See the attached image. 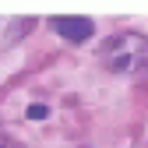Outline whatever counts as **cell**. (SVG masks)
Returning <instances> with one entry per match:
<instances>
[{
	"mask_svg": "<svg viewBox=\"0 0 148 148\" xmlns=\"http://www.w3.org/2000/svg\"><path fill=\"white\" fill-rule=\"evenodd\" d=\"M99 57L109 71L116 74H141L148 67V39L141 32H120L102 42Z\"/></svg>",
	"mask_w": 148,
	"mask_h": 148,
	"instance_id": "6da1fadb",
	"label": "cell"
},
{
	"mask_svg": "<svg viewBox=\"0 0 148 148\" xmlns=\"http://www.w3.org/2000/svg\"><path fill=\"white\" fill-rule=\"evenodd\" d=\"M53 28H57L60 35H64V39H71V42H85L88 39V35L92 32H95V25H92V18H53V21H49Z\"/></svg>",
	"mask_w": 148,
	"mask_h": 148,
	"instance_id": "7a4b0ae2",
	"label": "cell"
},
{
	"mask_svg": "<svg viewBox=\"0 0 148 148\" xmlns=\"http://www.w3.org/2000/svg\"><path fill=\"white\" fill-rule=\"evenodd\" d=\"M46 113H49V109H46V106H28V116H32V120H42Z\"/></svg>",
	"mask_w": 148,
	"mask_h": 148,
	"instance_id": "3957f363",
	"label": "cell"
},
{
	"mask_svg": "<svg viewBox=\"0 0 148 148\" xmlns=\"http://www.w3.org/2000/svg\"><path fill=\"white\" fill-rule=\"evenodd\" d=\"M0 148H14V145H7V141H0Z\"/></svg>",
	"mask_w": 148,
	"mask_h": 148,
	"instance_id": "277c9868",
	"label": "cell"
}]
</instances>
